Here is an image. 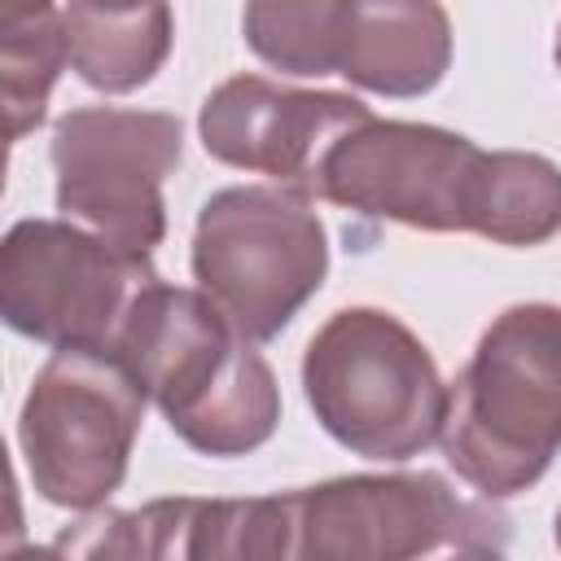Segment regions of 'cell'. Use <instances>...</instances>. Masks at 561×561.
Listing matches in <instances>:
<instances>
[{
	"mask_svg": "<svg viewBox=\"0 0 561 561\" xmlns=\"http://www.w3.org/2000/svg\"><path fill=\"white\" fill-rule=\"evenodd\" d=\"M302 394L329 438L394 465L443 438L451 403L430 346L381 307H342L311 333Z\"/></svg>",
	"mask_w": 561,
	"mask_h": 561,
	"instance_id": "3957f363",
	"label": "cell"
},
{
	"mask_svg": "<svg viewBox=\"0 0 561 561\" xmlns=\"http://www.w3.org/2000/svg\"><path fill=\"white\" fill-rule=\"evenodd\" d=\"M175 561H294L285 495L188 500Z\"/></svg>",
	"mask_w": 561,
	"mask_h": 561,
	"instance_id": "9a60e30c",
	"label": "cell"
},
{
	"mask_svg": "<svg viewBox=\"0 0 561 561\" xmlns=\"http://www.w3.org/2000/svg\"><path fill=\"white\" fill-rule=\"evenodd\" d=\"M57 210L96 237L153 254L167 237L162 184L184 158V127L162 110L79 105L53 123L48 140Z\"/></svg>",
	"mask_w": 561,
	"mask_h": 561,
	"instance_id": "ba28073f",
	"label": "cell"
},
{
	"mask_svg": "<svg viewBox=\"0 0 561 561\" xmlns=\"http://www.w3.org/2000/svg\"><path fill=\"white\" fill-rule=\"evenodd\" d=\"M4 561H66L57 552V543H26V548H9Z\"/></svg>",
	"mask_w": 561,
	"mask_h": 561,
	"instance_id": "ac0fdd59",
	"label": "cell"
},
{
	"mask_svg": "<svg viewBox=\"0 0 561 561\" xmlns=\"http://www.w3.org/2000/svg\"><path fill=\"white\" fill-rule=\"evenodd\" d=\"M368 118L373 110L351 92H307L263 75H232L206 92L197 136L215 162L311 193L324 153Z\"/></svg>",
	"mask_w": 561,
	"mask_h": 561,
	"instance_id": "30bf717a",
	"label": "cell"
},
{
	"mask_svg": "<svg viewBox=\"0 0 561 561\" xmlns=\"http://www.w3.org/2000/svg\"><path fill=\"white\" fill-rule=\"evenodd\" d=\"M552 535H557V548H561V513H557V530Z\"/></svg>",
	"mask_w": 561,
	"mask_h": 561,
	"instance_id": "44dd1931",
	"label": "cell"
},
{
	"mask_svg": "<svg viewBox=\"0 0 561 561\" xmlns=\"http://www.w3.org/2000/svg\"><path fill=\"white\" fill-rule=\"evenodd\" d=\"M145 390L110 351H53L18 412V447L39 500L92 513L123 486Z\"/></svg>",
	"mask_w": 561,
	"mask_h": 561,
	"instance_id": "5b68a950",
	"label": "cell"
},
{
	"mask_svg": "<svg viewBox=\"0 0 561 561\" xmlns=\"http://www.w3.org/2000/svg\"><path fill=\"white\" fill-rule=\"evenodd\" d=\"M110 355L158 403L171 434L202 456H250L276 434L280 386L272 364L202 289L149 285Z\"/></svg>",
	"mask_w": 561,
	"mask_h": 561,
	"instance_id": "6da1fadb",
	"label": "cell"
},
{
	"mask_svg": "<svg viewBox=\"0 0 561 561\" xmlns=\"http://www.w3.org/2000/svg\"><path fill=\"white\" fill-rule=\"evenodd\" d=\"M486 171L491 153L460 131L368 118L324 153L311 193L416 232H478Z\"/></svg>",
	"mask_w": 561,
	"mask_h": 561,
	"instance_id": "9c48e42d",
	"label": "cell"
},
{
	"mask_svg": "<svg viewBox=\"0 0 561 561\" xmlns=\"http://www.w3.org/2000/svg\"><path fill=\"white\" fill-rule=\"evenodd\" d=\"M443 456L478 495L530 491L561 451V307H504L451 381Z\"/></svg>",
	"mask_w": 561,
	"mask_h": 561,
	"instance_id": "7a4b0ae2",
	"label": "cell"
},
{
	"mask_svg": "<svg viewBox=\"0 0 561 561\" xmlns=\"http://www.w3.org/2000/svg\"><path fill=\"white\" fill-rule=\"evenodd\" d=\"M193 495L149 500L145 508H92L53 543L66 561H175Z\"/></svg>",
	"mask_w": 561,
	"mask_h": 561,
	"instance_id": "e0dca14e",
	"label": "cell"
},
{
	"mask_svg": "<svg viewBox=\"0 0 561 561\" xmlns=\"http://www.w3.org/2000/svg\"><path fill=\"white\" fill-rule=\"evenodd\" d=\"M329 276V232L298 188L232 184L202 202L193 280L245 342H272Z\"/></svg>",
	"mask_w": 561,
	"mask_h": 561,
	"instance_id": "277c9868",
	"label": "cell"
},
{
	"mask_svg": "<svg viewBox=\"0 0 561 561\" xmlns=\"http://www.w3.org/2000/svg\"><path fill=\"white\" fill-rule=\"evenodd\" d=\"M294 561H421L434 548H491L504 517L456 495L443 473H346L285 491Z\"/></svg>",
	"mask_w": 561,
	"mask_h": 561,
	"instance_id": "52a82bcc",
	"label": "cell"
},
{
	"mask_svg": "<svg viewBox=\"0 0 561 561\" xmlns=\"http://www.w3.org/2000/svg\"><path fill=\"white\" fill-rule=\"evenodd\" d=\"M552 61H557V70H561V26H557V39H552Z\"/></svg>",
	"mask_w": 561,
	"mask_h": 561,
	"instance_id": "ffe728a7",
	"label": "cell"
},
{
	"mask_svg": "<svg viewBox=\"0 0 561 561\" xmlns=\"http://www.w3.org/2000/svg\"><path fill=\"white\" fill-rule=\"evenodd\" d=\"M70 66L61 9L26 4L0 13V92H4V131L18 145L48 114V92Z\"/></svg>",
	"mask_w": 561,
	"mask_h": 561,
	"instance_id": "4fadbf2b",
	"label": "cell"
},
{
	"mask_svg": "<svg viewBox=\"0 0 561 561\" xmlns=\"http://www.w3.org/2000/svg\"><path fill=\"white\" fill-rule=\"evenodd\" d=\"M561 232V167L543 153L495 149L478 237L495 245H543Z\"/></svg>",
	"mask_w": 561,
	"mask_h": 561,
	"instance_id": "5bb4252c",
	"label": "cell"
},
{
	"mask_svg": "<svg viewBox=\"0 0 561 561\" xmlns=\"http://www.w3.org/2000/svg\"><path fill=\"white\" fill-rule=\"evenodd\" d=\"M162 276L70 219H18L0 245V316L53 351H114L136 298Z\"/></svg>",
	"mask_w": 561,
	"mask_h": 561,
	"instance_id": "8992f818",
	"label": "cell"
},
{
	"mask_svg": "<svg viewBox=\"0 0 561 561\" xmlns=\"http://www.w3.org/2000/svg\"><path fill=\"white\" fill-rule=\"evenodd\" d=\"M451 66V18L434 0H346L337 75L377 96H425Z\"/></svg>",
	"mask_w": 561,
	"mask_h": 561,
	"instance_id": "8fae6325",
	"label": "cell"
},
{
	"mask_svg": "<svg viewBox=\"0 0 561 561\" xmlns=\"http://www.w3.org/2000/svg\"><path fill=\"white\" fill-rule=\"evenodd\" d=\"M451 561H504L495 548H460Z\"/></svg>",
	"mask_w": 561,
	"mask_h": 561,
	"instance_id": "d6986e66",
	"label": "cell"
},
{
	"mask_svg": "<svg viewBox=\"0 0 561 561\" xmlns=\"http://www.w3.org/2000/svg\"><path fill=\"white\" fill-rule=\"evenodd\" d=\"M61 26L75 75L105 96L145 88L175 35L167 4H61Z\"/></svg>",
	"mask_w": 561,
	"mask_h": 561,
	"instance_id": "7c38bea8",
	"label": "cell"
},
{
	"mask_svg": "<svg viewBox=\"0 0 561 561\" xmlns=\"http://www.w3.org/2000/svg\"><path fill=\"white\" fill-rule=\"evenodd\" d=\"M342 9L346 0H254L241 13V35L280 75H337Z\"/></svg>",
	"mask_w": 561,
	"mask_h": 561,
	"instance_id": "2e32d148",
	"label": "cell"
}]
</instances>
